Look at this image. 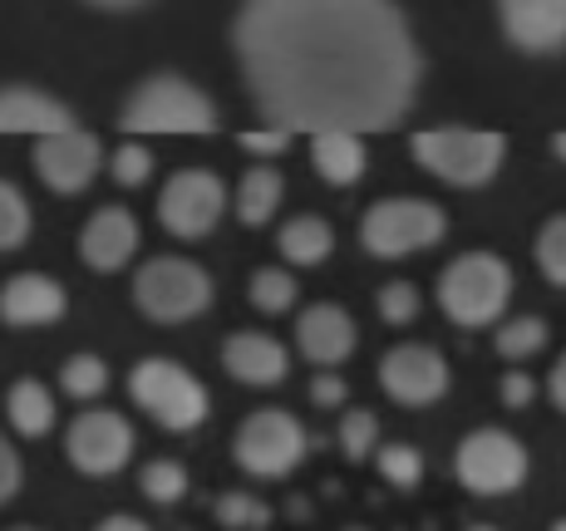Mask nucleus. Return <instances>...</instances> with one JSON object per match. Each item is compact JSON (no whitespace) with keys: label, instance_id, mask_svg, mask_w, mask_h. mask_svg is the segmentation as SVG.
I'll return each instance as SVG.
<instances>
[{"label":"nucleus","instance_id":"nucleus-1","mask_svg":"<svg viewBox=\"0 0 566 531\" xmlns=\"http://www.w3.org/2000/svg\"><path fill=\"white\" fill-rule=\"evenodd\" d=\"M232 50L256 114L291 134L395 128L423 74L395 0H242Z\"/></svg>","mask_w":566,"mask_h":531},{"label":"nucleus","instance_id":"nucleus-2","mask_svg":"<svg viewBox=\"0 0 566 531\" xmlns=\"http://www.w3.org/2000/svg\"><path fill=\"white\" fill-rule=\"evenodd\" d=\"M513 300V266L493 252H463L439 276V310L459 330H483Z\"/></svg>","mask_w":566,"mask_h":531},{"label":"nucleus","instance_id":"nucleus-3","mask_svg":"<svg viewBox=\"0 0 566 531\" xmlns=\"http://www.w3.org/2000/svg\"><path fill=\"white\" fill-rule=\"evenodd\" d=\"M124 134H212L217 108L182 74H148L118 114Z\"/></svg>","mask_w":566,"mask_h":531},{"label":"nucleus","instance_id":"nucleus-4","mask_svg":"<svg viewBox=\"0 0 566 531\" xmlns=\"http://www.w3.org/2000/svg\"><path fill=\"white\" fill-rule=\"evenodd\" d=\"M409 153L423 172H433L449 188H483L503 168L507 138L488 134V128H429V134H413Z\"/></svg>","mask_w":566,"mask_h":531},{"label":"nucleus","instance_id":"nucleus-5","mask_svg":"<svg viewBox=\"0 0 566 531\" xmlns=\"http://www.w3.org/2000/svg\"><path fill=\"white\" fill-rule=\"evenodd\" d=\"M134 306L154 325L198 320L212 306V276L188 256H154L134 276Z\"/></svg>","mask_w":566,"mask_h":531},{"label":"nucleus","instance_id":"nucleus-6","mask_svg":"<svg viewBox=\"0 0 566 531\" xmlns=\"http://www.w3.org/2000/svg\"><path fill=\"white\" fill-rule=\"evenodd\" d=\"M128 399L168 433H192L212 408L202 379L172 360H138L134 374H128Z\"/></svg>","mask_w":566,"mask_h":531},{"label":"nucleus","instance_id":"nucleus-7","mask_svg":"<svg viewBox=\"0 0 566 531\" xmlns=\"http://www.w3.org/2000/svg\"><path fill=\"white\" fill-rule=\"evenodd\" d=\"M443 232H449V216L423 198H385V202H375L360 222L365 252L379 256V262H399V256L429 252V246L443 242Z\"/></svg>","mask_w":566,"mask_h":531},{"label":"nucleus","instance_id":"nucleus-8","mask_svg":"<svg viewBox=\"0 0 566 531\" xmlns=\"http://www.w3.org/2000/svg\"><path fill=\"white\" fill-rule=\"evenodd\" d=\"M453 478L473 497H503L527 482V448L503 428H473L453 453Z\"/></svg>","mask_w":566,"mask_h":531},{"label":"nucleus","instance_id":"nucleus-9","mask_svg":"<svg viewBox=\"0 0 566 531\" xmlns=\"http://www.w3.org/2000/svg\"><path fill=\"white\" fill-rule=\"evenodd\" d=\"M232 458L252 478H286L296 472V463L306 458V433L286 414V408H256L242 428H237Z\"/></svg>","mask_w":566,"mask_h":531},{"label":"nucleus","instance_id":"nucleus-10","mask_svg":"<svg viewBox=\"0 0 566 531\" xmlns=\"http://www.w3.org/2000/svg\"><path fill=\"white\" fill-rule=\"evenodd\" d=\"M227 212V188L217 172L207 168H182L163 182V198H158V222L168 236L178 242H202Z\"/></svg>","mask_w":566,"mask_h":531},{"label":"nucleus","instance_id":"nucleus-11","mask_svg":"<svg viewBox=\"0 0 566 531\" xmlns=\"http://www.w3.org/2000/svg\"><path fill=\"white\" fill-rule=\"evenodd\" d=\"M64 458L84 472V478H114L134 458V428L128 418L108 414V408H90L64 433Z\"/></svg>","mask_w":566,"mask_h":531},{"label":"nucleus","instance_id":"nucleus-12","mask_svg":"<svg viewBox=\"0 0 566 531\" xmlns=\"http://www.w3.org/2000/svg\"><path fill=\"white\" fill-rule=\"evenodd\" d=\"M104 168V148L84 128H60V134L35 138V172L50 192L60 198H80Z\"/></svg>","mask_w":566,"mask_h":531},{"label":"nucleus","instance_id":"nucleus-13","mask_svg":"<svg viewBox=\"0 0 566 531\" xmlns=\"http://www.w3.org/2000/svg\"><path fill=\"white\" fill-rule=\"evenodd\" d=\"M379 384L395 404L405 408H429L449 394V360L433 344H395L379 364Z\"/></svg>","mask_w":566,"mask_h":531},{"label":"nucleus","instance_id":"nucleus-14","mask_svg":"<svg viewBox=\"0 0 566 531\" xmlns=\"http://www.w3.org/2000/svg\"><path fill=\"white\" fill-rule=\"evenodd\" d=\"M497 25L527 54L566 50V0H497Z\"/></svg>","mask_w":566,"mask_h":531},{"label":"nucleus","instance_id":"nucleus-15","mask_svg":"<svg viewBox=\"0 0 566 531\" xmlns=\"http://www.w3.org/2000/svg\"><path fill=\"white\" fill-rule=\"evenodd\" d=\"M70 306L64 286L45 270H20L0 286V320L10 330H40V325H54Z\"/></svg>","mask_w":566,"mask_h":531},{"label":"nucleus","instance_id":"nucleus-16","mask_svg":"<svg viewBox=\"0 0 566 531\" xmlns=\"http://www.w3.org/2000/svg\"><path fill=\"white\" fill-rule=\"evenodd\" d=\"M355 340H360V330H355L350 310L331 306V300L306 306L296 316V344L311 364H325V370H331V364H345L355 354Z\"/></svg>","mask_w":566,"mask_h":531},{"label":"nucleus","instance_id":"nucleus-17","mask_svg":"<svg viewBox=\"0 0 566 531\" xmlns=\"http://www.w3.org/2000/svg\"><path fill=\"white\" fill-rule=\"evenodd\" d=\"M138 252V222L128 208H99L80 232V256L90 270H118Z\"/></svg>","mask_w":566,"mask_h":531},{"label":"nucleus","instance_id":"nucleus-18","mask_svg":"<svg viewBox=\"0 0 566 531\" xmlns=\"http://www.w3.org/2000/svg\"><path fill=\"white\" fill-rule=\"evenodd\" d=\"M222 370L237 379V384H252V389H266V384H281L291 370V354L281 340L261 330H237L227 334L222 344Z\"/></svg>","mask_w":566,"mask_h":531},{"label":"nucleus","instance_id":"nucleus-19","mask_svg":"<svg viewBox=\"0 0 566 531\" xmlns=\"http://www.w3.org/2000/svg\"><path fill=\"white\" fill-rule=\"evenodd\" d=\"M60 128H74L70 104H60L45 89H25V84L0 89V138L6 134L45 138V134H60Z\"/></svg>","mask_w":566,"mask_h":531},{"label":"nucleus","instance_id":"nucleus-20","mask_svg":"<svg viewBox=\"0 0 566 531\" xmlns=\"http://www.w3.org/2000/svg\"><path fill=\"white\" fill-rule=\"evenodd\" d=\"M311 162L331 188H350V182L365 178V138L345 134V128H325V134H311Z\"/></svg>","mask_w":566,"mask_h":531},{"label":"nucleus","instance_id":"nucleus-21","mask_svg":"<svg viewBox=\"0 0 566 531\" xmlns=\"http://www.w3.org/2000/svg\"><path fill=\"white\" fill-rule=\"evenodd\" d=\"M6 418L15 433H25V438H45L54 428V418H60V408H54V394L40 379H15L6 394Z\"/></svg>","mask_w":566,"mask_h":531},{"label":"nucleus","instance_id":"nucleus-22","mask_svg":"<svg viewBox=\"0 0 566 531\" xmlns=\"http://www.w3.org/2000/svg\"><path fill=\"white\" fill-rule=\"evenodd\" d=\"M276 246L291 266H321L325 256L335 252V232H331V222H321V216H291V222L281 226Z\"/></svg>","mask_w":566,"mask_h":531},{"label":"nucleus","instance_id":"nucleus-23","mask_svg":"<svg viewBox=\"0 0 566 531\" xmlns=\"http://www.w3.org/2000/svg\"><path fill=\"white\" fill-rule=\"evenodd\" d=\"M281 192H286L281 172L261 162V168H252L242 182H237V216H242L247 226H266L281 208Z\"/></svg>","mask_w":566,"mask_h":531},{"label":"nucleus","instance_id":"nucleus-24","mask_svg":"<svg viewBox=\"0 0 566 531\" xmlns=\"http://www.w3.org/2000/svg\"><path fill=\"white\" fill-rule=\"evenodd\" d=\"M252 306L261 310V316H286L291 306H296V276L281 266H261L252 270Z\"/></svg>","mask_w":566,"mask_h":531},{"label":"nucleus","instance_id":"nucleus-25","mask_svg":"<svg viewBox=\"0 0 566 531\" xmlns=\"http://www.w3.org/2000/svg\"><path fill=\"white\" fill-rule=\"evenodd\" d=\"M30 226H35V216H30L25 192H20L15 182L0 178V252H15V246H25Z\"/></svg>","mask_w":566,"mask_h":531},{"label":"nucleus","instance_id":"nucleus-26","mask_svg":"<svg viewBox=\"0 0 566 531\" xmlns=\"http://www.w3.org/2000/svg\"><path fill=\"white\" fill-rule=\"evenodd\" d=\"M60 389L70 399H99L108 389V364L99 354H70L60 370Z\"/></svg>","mask_w":566,"mask_h":531},{"label":"nucleus","instance_id":"nucleus-27","mask_svg":"<svg viewBox=\"0 0 566 531\" xmlns=\"http://www.w3.org/2000/svg\"><path fill=\"white\" fill-rule=\"evenodd\" d=\"M138 492H144L148 502H158V507H172L182 492H188V468H182V463H172V458L148 463V468L138 472Z\"/></svg>","mask_w":566,"mask_h":531},{"label":"nucleus","instance_id":"nucleus-28","mask_svg":"<svg viewBox=\"0 0 566 531\" xmlns=\"http://www.w3.org/2000/svg\"><path fill=\"white\" fill-rule=\"evenodd\" d=\"M542 344H547V320L537 316H517L497 330V354L503 360H532V354H542Z\"/></svg>","mask_w":566,"mask_h":531},{"label":"nucleus","instance_id":"nucleus-29","mask_svg":"<svg viewBox=\"0 0 566 531\" xmlns=\"http://www.w3.org/2000/svg\"><path fill=\"white\" fill-rule=\"evenodd\" d=\"M532 256H537L542 276L552 280V286L566 290V216H552L547 226L537 232V246H532Z\"/></svg>","mask_w":566,"mask_h":531},{"label":"nucleus","instance_id":"nucleus-30","mask_svg":"<svg viewBox=\"0 0 566 531\" xmlns=\"http://www.w3.org/2000/svg\"><path fill=\"white\" fill-rule=\"evenodd\" d=\"M217 522H222L227 531H266L271 507L252 492H227L222 502H217Z\"/></svg>","mask_w":566,"mask_h":531},{"label":"nucleus","instance_id":"nucleus-31","mask_svg":"<svg viewBox=\"0 0 566 531\" xmlns=\"http://www.w3.org/2000/svg\"><path fill=\"white\" fill-rule=\"evenodd\" d=\"M379 472H385L389 487L409 492V487H419V478H423V453L409 448V443H385V448H379Z\"/></svg>","mask_w":566,"mask_h":531},{"label":"nucleus","instance_id":"nucleus-32","mask_svg":"<svg viewBox=\"0 0 566 531\" xmlns=\"http://www.w3.org/2000/svg\"><path fill=\"white\" fill-rule=\"evenodd\" d=\"M108 178H114L118 188H144V182L154 178V153L128 138V144H118L114 153H108Z\"/></svg>","mask_w":566,"mask_h":531},{"label":"nucleus","instance_id":"nucleus-33","mask_svg":"<svg viewBox=\"0 0 566 531\" xmlns=\"http://www.w3.org/2000/svg\"><path fill=\"white\" fill-rule=\"evenodd\" d=\"M375 438H379L375 414H369V408H350V414H345V424H340V453H345V458L365 463L369 453H375Z\"/></svg>","mask_w":566,"mask_h":531},{"label":"nucleus","instance_id":"nucleus-34","mask_svg":"<svg viewBox=\"0 0 566 531\" xmlns=\"http://www.w3.org/2000/svg\"><path fill=\"white\" fill-rule=\"evenodd\" d=\"M375 306H379V320L385 325H409L419 316V290H413L409 280H389V286L375 296Z\"/></svg>","mask_w":566,"mask_h":531},{"label":"nucleus","instance_id":"nucleus-35","mask_svg":"<svg viewBox=\"0 0 566 531\" xmlns=\"http://www.w3.org/2000/svg\"><path fill=\"white\" fill-rule=\"evenodd\" d=\"M291 128H276V124H266V128H252V134H242L237 144L247 148V153H256V158H276V153H286L291 148Z\"/></svg>","mask_w":566,"mask_h":531},{"label":"nucleus","instance_id":"nucleus-36","mask_svg":"<svg viewBox=\"0 0 566 531\" xmlns=\"http://www.w3.org/2000/svg\"><path fill=\"white\" fill-rule=\"evenodd\" d=\"M345 394H350V389H345L340 374H315V379H311V404H315V408H340Z\"/></svg>","mask_w":566,"mask_h":531},{"label":"nucleus","instance_id":"nucleus-37","mask_svg":"<svg viewBox=\"0 0 566 531\" xmlns=\"http://www.w3.org/2000/svg\"><path fill=\"white\" fill-rule=\"evenodd\" d=\"M15 492H20V453L10 448L6 433H0V507H6Z\"/></svg>","mask_w":566,"mask_h":531},{"label":"nucleus","instance_id":"nucleus-38","mask_svg":"<svg viewBox=\"0 0 566 531\" xmlns=\"http://www.w3.org/2000/svg\"><path fill=\"white\" fill-rule=\"evenodd\" d=\"M532 374H522V370H513V374H503V389H497V394H503V404L507 408H527L532 404Z\"/></svg>","mask_w":566,"mask_h":531},{"label":"nucleus","instance_id":"nucleus-39","mask_svg":"<svg viewBox=\"0 0 566 531\" xmlns=\"http://www.w3.org/2000/svg\"><path fill=\"white\" fill-rule=\"evenodd\" d=\"M547 394H552V404H557L562 414H566V354H562L557 364H552V374H547Z\"/></svg>","mask_w":566,"mask_h":531},{"label":"nucleus","instance_id":"nucleus-40","mask_svg":"<svg viewBox=\"0 0 566 531\" xmlns=\"http://www.w3.org/2000/svg\"><path fill=\"white\" fill-rule=\"evenodd\" d=\"M94 531H148V522H138V517H124V512H118V517H104V522L94 527Z\"/></svg>","mask_w":566,"mask_h":531},{"label":"nucleus","instance_id":"nucleus-41","mask_svg":"<svg viewBox=\"0 0 566 531\" xmlns=\"http://www.w3.org/2000/svg\"><path fill=\"white\" fill-rule=\"evenodd\" d=\"M90 6H99V10H128V6H138V0H90Z\"/></svg>","mask_w":566,"mask_h":531},{"label":"nucleus","instance_id":"nucleus-42","mask_svg":"<svg viewBox=\"0 0 566 531\" xmlns=\"http://www.w3.org/2000/svg\"><path fill=\"white\" fill-rule=\"evenodd\" d=\"M552 153H557V158L566 162V134H557V138H552Z\"/></svg>","mask_w":566,"mask_h":531},{"label":"nucleus","instance_id":"nucleus-43","mask_svg":"<svg viewBox=\"0 0 566 531\" xmlns=\"http://www.w3.org/2000/svg\"><path fill=\"white\" fill-rule=\"evenodd\" d=\"M468 531H497V527H468Z\"/></svg>","mask_w":566,"mask_h":531},{"label":"nucleus","instance_id":"nucleus-44","mask_svg":"<svg viewBox=\"0 0 566 531\" xmlns=\"http://www.w3.org/2000/svg\"><path fill=\"white\" fill-rule=\"evenodd\" d=\"M10 531H40V527H10Z\"/></svg>","mask_w":566,"mask_h":531},{"label":"nucleus","instance_id":"nucleus-45","mask_svg":"<svg viewBox=\"0 0 566 531\" xmlns=\"http://www.w3.org/2000/svg\"><path fill=\"white\" fill-rule=\"evenodd\" d=\"M552 531H566V517H562V522H557V527H552Z\"/></svg>","mask_w":566,"mask_h":531},{"label":"nucleus","instance_id":"nucleus-46","mask_svg":"<svg viewBox=\"0 0 566 531\" xmlns=\"http://www.w3.org/2000/svg\"><path fill=\"white\" fill-rule=\"evenodd\" d=\"M350 531H365V527H350Z\"/></svg>","mask_w":566,"mask_h":531}]
</instances>
